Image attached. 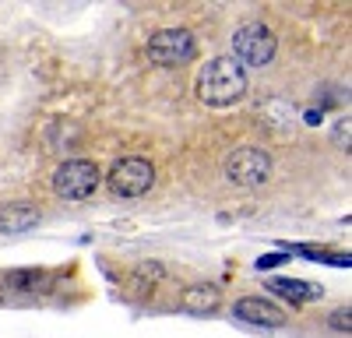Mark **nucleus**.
I'll return each mask as SVG.
<instances>
[{
    "label": "nucleus",
    "mask_w": 352,
    "mask_h": 338,
    "mask_svg": "<svg viewBox=\"0 0 352 338\" xmlns=\"http://www.w3.org/2000/svg\"><path fill=\"white\" fill-rule=\"evenodd\" d=\"M247 95V67L232 56H215L197 74V99L204 106H232Z\"/></svg>",
    "instance_id": "f257e3e1"
},
{
    "label": "nucleus",
    "mask_w": 352,
    "mask_h": 338,
    "mask_svg": "<svg viewBox=\"0 0 352 338\" xmlns=\"http://www.w3.org/2000/svg\"><path fill=\"white\" fill-rule=\"evenodd\" d=\"M275 49H278V39L272 36V28L261 25V21L240 25L236 32H232V60L240 67H268L275 60Z\"/></svg>",
    "instance_id": "f03ea898"
},
{
    "label": "nucleus",
    "mask_w": 352,
    "mask_h": 338,
    "mask_svg": "<svg viewBox=\"0 0 352 338\" xmlns=\"http://www.w3.org/2000/svg\"><path fill=\"white\" fill-rule=\"evenodd\" d=\"M272 169H275V162H272L268 152L257 148V145H243V148L226 155L222 173L232 187H264L272 180Z\"/></svg>",
    "instance_id": "7ed1b4c3"
},
{
    "label": "nucleus",
    "mask_w": 352,
    "mask_h": 338,
    "mask_svg": "<svg viewBox=\"0 0 352 338\" xmlns=\"http://www.w3.org/2000/svg\"><path fill=\"white\" fill-rule=\"evenodd\" d=\"M144 53H148V60L159 64V67H184L197 56V39L187 28H159V32H152L148 43H144Z\"/></svg>",
    "instance_id": "20e7f679"
},
{
    "label": "nucleus",
    "mask_w": 352,
    "mask_h": 338,
    "mask_svg": "<svg viewBox=\"0 0 352 338\" xmlns=\"http://www.w3.org/2000/svg\"><path fill=\"white\" fill-rule=\"evenodd\" d=\"M102 183V173L96 162L88 159H67L56 166L53 173V190L64 197V201H85V197H92Z\"/></svg>",
    "instance_id": "39448f33"
},
{
    "label": "nucleus",
    "mask_w": 352,
    "mask_h": 338,
    "mask_svg": "<svg viewBox=\"0 0 352 338\" xmlns=\"http://www.w3.org/2000/svg\"><path fill=\"white\" fill-rule=\"evenodd\" d=\"M109 190L120 194V197H141L155 187V166L141 155H124L116 159L109 169Z\"/></svg>",
    "instance_id": "423d86ee"
},
{
    "label": "nucleus",
    "mask_w": 352,
    "mask_h": 338,
    "mask_svg": "<svg viewBox=\"0 0 352 338\" xmlns=\"http://www.w3.org/2000/svg\"><path fill=\"white\" fill-rule=\"evenodd\" d=\"M232 317L247 321V324H257V328H282L289 321L285 310L278 303H272V300H264V296H243V300H236Z\"/></svg>",
    "instance_id": "0eeeda50"
},
{
    "label": "nucleus",
    "mask_w": 352,
    "mask_h": 338,
    "mask_svg": "<svg viewBox=\"0 0 352 338\" xmlns=\"http://www.w3.org/2000/svg\"><path fill=\"white\" fill-rule=\"evenodd\" d=\"M39 208L28 205V201H11V205H0V233L14 236V233H28L39 225Z\"/></svg>",
    "instance_id": "6e6552de"
},
{
    "label": "nucleus",
    "mask_w": 352,
    "mask_h": 338,
    "mask_svg": "<svg viewBox=\"0 0 352 338\" xmlns=\"http://www.w3.org/2000/svg\"><path fill=\"white\" fill-rule=\"evenodd\" d=\"M180 306L194 317H208L222 306V289L212 286V282H201V286H187L184 296H180Z\"/></svg>",
    "instance_id": "1a4fd4ad"
},
{
    "label": "nucleus",
    "mask_w": 352,
    "mask_h": 338,
    "mask_svg": "<svg viewBox=\"0 0 352 338\" xmlns=\"http://www.w3.org/2000/svg\"><path fill=\"white\" fill-rule=\"evenodd\" d=\"M272 289L292 303H314L324 296V289L314 286V282H303V278H272Z\"/></svg>",
    "instance_id": "9d476101"
},
{
    "label": "nucleus",
    "mask_w": 352,
    "mask_h": 338,
    "mask_svg": "<svg viewBox=\"0 0 352 338\" xmlns=\"http://www.w3.org/2000/svg\"><path fill=\"white\" fill-rule=\"evenodd\" d=\"M46 282H50V275L39 271V268H18V271H8V286L18 289V293H36V289L46 286Z\"/></svg>",
    "instance_id": "9b49d317"
},
{
    "label": "nucleus",
    "mask_w": 352,
    "mask_h": 338,
    "mask_svg": "<svg viewBox=\"0 0 352 338\" xmlns=\"http://www.w3.org/2000/svg\"><path fill=\"white\" fill-rule=\"evenodd\" d=\"M328 324H331V328H335L338 335H345V338H349V335H352V310H349V306L335 310V314H331V321H328Z\"/></svg>",
    "instance_id": "f8f14e48"
},
{
    "label": "nucleus",
    "mask_w": 352,
    "mask_h": 338,
    "mask_svg": "<svg viewBox=\"0 0 352 338\" xmlns=\"http://www.w3.org/2000/svg\"><path fill=\"white\" fill-rule=\"evenodd\" d=\"M282 261H289V254H264V258H257V271H268Z\"/></svg>",
    "instance_id": "ddd939ff"
},
{
    "label": "nucleus",
    "mask_w": 352,
    "mask_h": 338,
    "mask_svg": "<svg viewBox=\"0 0 352 338\" xmlns=\"http://www.w3.org/2000/svg\"><path fill=\"white\" fill-rule=\"evenodd\" d=\"M335 137H338V141H345V145H349V120H345V124H338Z\"/></svg>",
    "instance_id": "4468645a"
},
{
    "label": "nucleus",
    "mask_w": 352,
    "mask_h": 338,
    "mask_svg": "<svg viewBox=\"0 0 352 338\" xmlns=\"http://www.w3.org/2000/svg\"><path fill=\"white\" fill-rule=\"evenodd\" d=\"M4 296H8V289H0V303H4Z\"/></svg>",
    "instance_id": "2eb2a0df"
}]
</instances>
